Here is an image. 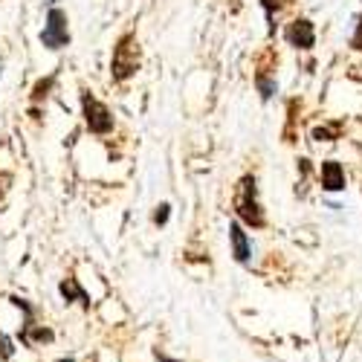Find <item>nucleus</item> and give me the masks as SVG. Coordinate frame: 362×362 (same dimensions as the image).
Here are the masks:
<instances>
[{
    "mask_svg": "<svg viewBox=\"0 0 362 362\" xmlns=\"http://www.w3.org/2000/svg\"><path fill=\"white\" fill-rule=\"evenodd\" d=\"M139 70V41L136 35H122L113 49V62H110V73L116 81H125Z\"/></svg>",
    "mask_w": 362,
    "mask_h": 362,
    "instance_id": "f257e3e1",
    "label": "nucleus"
},
{
    "mask_svg": "<svg viewBox=\"0 0 362 362\" xmlns=\"http://www.w3.org/2000/svg\"><path fill=\"white\" fill-rule=\"evenodd\" d=\"M235 209L244 223L250 226H264V215H261V206L255 200V180L252 177H244L240 180V192L235 197Z\"/></svg>",
    "mask_w": 362,
    "mask_h": 362,
    "instance_id": "f03ea898",
    "label": "nucleus"
},
{
    "mask_svg": "<svg viewBox=\"0 0 362 362\" xmlns=\"http://www.w3.org/2000/svg\"><path fill=\"white\" fill-rule=\"evenodd\" d=\"M41 41H44V47H49V49H62V47L70 44L67 12H62V9H49V15H47V26H44V33H41Z\"/></svg>",
    "mask_w": 362,
    "mask_h": 362,
    "instance_id": "7ed1b4c3",
    "label": "nucleus"
},
{
    "mask_svg": "<svg viewBox=\"0 0 362 362\" xmlns=\"http://www.w3.org/2000/svg\"><path fill=\"white\" fill-rule=\"evenodd\" d=\"M81 107H84L87 128L93 131V134H107V131H113V116H110V110H107L99 99H93L90 93H84V96H81Z\"/></svg>",
    "mask_w": 362,
    "mask_h": 362,
    "instance_id": "20e7f679",
    "label": "nucleus"
},
{
    "mask_svg": "<svg viewBox=\"0 0 362 362\" xmlns=\"http://www.w3.org/2000/svg\"><path fill=\"white\" fill-rule=\"evenodd\" d=\"M287 41H290L293 47H298V49H310L313 41H316L313 23H310V21H293V23L287 26Z\"/></svg>",
    "mask_w": 362,
    "mask_h": 362,
    "instance_id": "39448f33",
    "label": "nucleus"
},
{
    "mask_svg": "<svg viewBox=\"0 0 362 362\" xmlns=\"http://www.w3.org/2000/svg\"><path fill=\"white\" fill-rule=\"evenodd\" d=\"M322 186L327 192H342L345 189V171H342L339 163H334V160L322 163Z\"/></svg>",
    "mask_w": 362,
    "mask_h": 362,
    "instance_id": "423d86ee",
    "label": "nucleus"
},
{
    "mask_svg": "<svg viewBox=\"0 0 362 362\" xmlns=\"http://www.w3.org/2000/svg\"><path fill=\"white\" fill-rule=\"evenodd\" d=\"M229 238H232V252H235V258H238L240 264L250 261V240H247L244 226L232 223V226H229Z\"/></svg>",
    "mask_w": 362,
    "mask_h": 362,
    "instance_id": "0eeeda50",
    "label": "nucleus"
},
{
    "mask_svg": "<svg viewBox=\"0 0 362 362\" xmlns=\"http://www.w3.org/2000/svg\"><path fill=\"white\" fill-rule=\"evenodd\" d=\"M62 293H64V298L70 301V298H78L81 301V305H90V301H87V293L76 284V279H67V281H62Z\"/></svg>",
    "mask_w": 362,
    "mask_h": 362,
    "instance_id": "6e6552de",
    "label": "nucleus"
},
{
    "mask_svg": "<svg viewBox=\"0 0 362 362\" xmlns=\"http://www.w3.org/2000/svg\"><path fill=\"white\" fill-rule=\"evenodd\" d=\"M255 84H258V90H261V96H264V99H269V96H273V93H276V84H273V81H269V78H264L261 73L255 76Z\"/></svg>",
    "mask_w": 362,
    "mask_h": 362,
    "instance_id": "1a4fd4ad",
    "label": "nucleus"
},
{
    "mask_svg": "<svg viewBox=\"0 0 362 362\" xmlns=\"http://www.w3.org/2000/svg\"><path fill=\"white\" fill-rule=\"evenodd\" d=\"M49 87H52V78L38 81V84H35V93H33V99H35V102H41V99L47 96V90H49Z\"/></svg>",
    "mask_w": 362,
    "mask_h": 362,
    "instance_id": "9d476101",
    "label": "nucleus"
},
{
    "mask_svg": "<svg viewBox=\"0 0 362 362\" xmlns=\"http://www.w3.org/2000/svg\"><path fill=\"white\" fill-rule=\"evenodd\" d=\"M165 221H168V206H165V203H163V206H160V209H157V215H154V223H160V226H163V223H165Z\"/></svg>",
    "mask_w": 362,
    "mask_h": 362,
    "instance_id": "9b49d317",
    "label": "nucleus"
},
{
    "mask_svg": "<svg viewBox=\"0 0 362 362\" xmlns=\"http://www.w3.org/2000/svg\"><path fill=\"white\" fill-rule=\"evenodd\" d=\"M0 356H4V359L12 356V348H9V339L6 337H0Z\"/></svg>",
    "mask_w": 362,
    "mask_h": 362,
    "instance_id": "f8f14e48",
    "label": "nucleus"
},
{
    "mask_svg": "<svg viewBox=\"0 0 362 362\" xmlns=\"http://www.w3.org/2000/svg\"><path fill=\"white\" fill-rule=\"evenodd\" d=\"M313 136H316V139H325V142H327V139H334V134H330L327 128H316V131H313Z\"/></svg>",
    "mask_w": 362,
    "mask_h": 362,
    "instance_id": "ddd939ff",
    "label": "nucleus"
},
{
    "mask_svg": "<svg viewBox=\"0 0 362 362\" xmlns=\"http://www.w3.org/2000/svg\"><path fill=\"white\" fill-rule=\"evenodd\" d=\"M356 49H362V18H359V26H356V35H354V41H351Z\"/></svg>",
    "mask_w": 362,
    "mask_h": 362,
    "instance_id": "4468645a",
    "label": "nucleus"
},
{
    "mask_svg": "<svg viewBox=\"0 0 362 362\" xmlns=\"http://www.w3.org/2000/svg\"><path fill=\"white\" fill-rule=\"evenodd\" d=\"M157 359H160V362H177V359H168V356H160V354H157Z\"/></svg>",
    "mask_w": 362,
    "mask_h": 362,
    "instance_id": "2eb2a0df",
    "label": "nucleus"
},
{
    "mask_svg": "<svg viewBox=\"0 0 362 362\" xmlns=\"http://www.w3.org/2000/svg\"><path fill=\"white\" fill-rule=\"evenodd\" d=\"M58 362H73V359H58Z\"/></svg>",
    "mask_w": 362,
    "mask_h": 362,
    "instance_id": "dca6fc26",
    "label": "nucleus"
}]
</instances>
